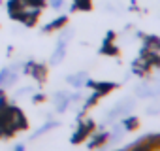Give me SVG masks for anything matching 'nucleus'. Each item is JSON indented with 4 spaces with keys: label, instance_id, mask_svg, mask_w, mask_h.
<instances>
[{
    "label": "nucleus",
    "instance_id": "obj_1",
    "mask_svg": "<svg viewBox=\"0 0 160 151\" xmlns=\"http://www.w3.org/2000/svg\"><path fill=\"white\" fill-rule=\"evenodd\" d=\"M158 93H160V89H152V87H149V85H141V87L136 91V95L141 96V98H149V96H154V95H158Z\"/></svg>",
    "mask_w": 160,
    "mask_h": 151
},
{
    "label": "nucleus",
    "instance_id": "obj_2",
    "mask_svg": "<svg viewBox=\"0 0 160 151\" xmlns=\"http://www.w3.org/2000/svg\"><path fill=\"white\" fill-rule=\"evenodd\" d=\"M68 81L75 87H81L83 81H85V74H79V76H72V78H68Z\"/></svg>",
    "mask_w": 160,
    "mask_h": 151
},
{
    "label": "nucleus",
    "instance_id": "obj_3",
    "mask_svg": "<svg viewBox=\"0 0 160 151\" xmlns=\"http://www.w3.org/2000/svg\"><path fill=\"white\" fill-rule=\"evenodd\" d=\"M122 123H124V128H126V130H132V128L138 127V119H136V117H126Z\"/></svg>",
    "mask_w": 160,
    "mask_h": 151
},
{
    "label": "nucleus",
    "instance_id": "obj_4",
    "mask_svg": "<svg viewBox=\"0 0 160 151\" xmlns=\"http://www.w3.org/2000/svg\"><path fill=\"white\" fill-rule=\"evenodd\" d=\"M51 4H53V8H60L62 6V0H51Z\"/></svg>",
    "mask_w": 160,
    "mask_h": 151
}]
</instances>
